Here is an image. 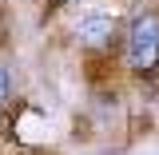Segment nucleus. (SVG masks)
Returning a JSON list of instances; mask_svg holds the SVG:
<instances>
[{
    "mask_svg": "<svg viewBox=\"0 0 159 155\" xmlns=\"http://www.w3.org/2000/svg\"><path fill=\"white\" fill-rule=\"evenodd\" d=\"M56 4H60V0H56Z\"/></svg>",
    "mask_w": 159,
    "mask_h": 155,
    "instance_id": "20e7f679",
    "label": "nucleus"
},
{
    "mask_svg": "<svg viewBox=\"0 0 159 155\" xmlns=\"http://www.w3.org/2000/svg\"><path fill=\"white\" fill-rule=\"evenodd\" d=\"M4 103H8V72L0 68V107H4Z\"/></svg>",
    "mask_w": 159,
    "mask_h": 155,
    "instance_id": "7ed1b4c3",
    "label": "nucleus"
},
{
    "mask_svg": "<svg viewBox=\"0 0 159 155\" xmlns=\"http://www.w3.org/2000/svg\"><path fill=\"white\" fill-rule=\"evenodd\" d=\"M119 32V24L111 16H88V20H80V28H76V36L80 44H88V48H103V44H111Z\"/></svg>",
    "mask_w": 159,
    "mask_h": 155,
    "instance_id": "f03ea898",
    "label": "nucleus"
},
{
    "mask_svg": "<svg viewBox=\"0 0 159 155\" xmlns=\"http://www.w3.org/2000/svg\"><path fill=\"white\" fill-rule=\"evenodd\" d=\"M123 60L139 76H155L159 72V12L143 8L127 20L123 28Z\"/></svg>",
    "mask_w": 159,
    "mask_h": 155,
    "instance_id": "f257e3e1",
    "label": "nucleus"
}]
</instances>
